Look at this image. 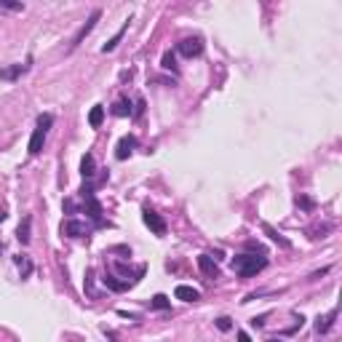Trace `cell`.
<instances>
[{"mask_svg": "<svg viewBox=\"0 0 342 342\" xmlns=\"http://www.w3.org/2000/svg\"><path fill=\"white\" fill-rule=\"evenodd\" d=\"M176 51H179L182 56H187V59H192V56H201L203 54V40L201 38H184L176 43Z\"/></svg>", "mask_w": 342, "mask_h": 342, "instance_id": "3957f363", "label": "cell"}, {"mask_svg": "<svg viewBox=\"0 0 342 342\" xmlns=\"http://www.w3.org/2000/svg\"><path fill=\"white\" fill-rule=\"evenodd\" d=\"M99 19H102V11H91V16H88V21H86V24L81 27V30H78V35H75V38H73V43H70V48H78V46H81V43H83V38H86V35H91V30H94V27H96V21Z\"/></svg>", "mask_w": 342, "mask_h": 342, "instance_id": "277c9868", "label": "cell"}, {"mask_svg": "<svg viewBox=\"0 0 342 342\" xmlns=\"http://www.w3.org/2000/svg\"><path fill=\"white\" fill-rule=\"evenodd\" d=\"M267 342H275V340H267Z\"/></svg>", "mask_w": 342, "mask_h": 342, "instance_id": "4316f807", "label": "cell"}, {"mask_svg": "<svg viewBox=\"0 0 342 342\" xmlns=\"http://www.w3.org/2000/svg\"><path fill=\"white\" fill-rule=\"evenodd\" d=\"M3 219H5V214H3V211H0V222H3Z\"/></svg>", "mask_w": 342, "mask_h": 342, "instance_id": "484cf974", "label": "cell"}, {"mask_svg": "<svg viewBox=\"0 0 342 342\" xmlns=\"http://www.w3.org/2000/svg\"><path fill=\"white\" fill-rule=\"evenodd\" d=\"M337 308H334L332 313H329V316H324V318H318V324H316V332L318 334H326V332H329L332 329V326H334V318H337Z\"/></svg>", "mask_w": 342, "mask_h": 342, "instance_id": "30bf717a", "label": "cell"}, {"mask_svg": "<svg viewBox=\"0 0 342 342\" xmlns=\"http://www.w3.org/2000/svg\"><path fill=\"white\" fill-rule=\"evenodd\" d=\"M297 203L305 206V209H313V201H310V198H297Z\"/></svg>", "mask_w": 342, "mask_h": 342, "instance_id": "cb8c5ba5", "label": "cell"}, {"mask_svg": "<svg viewBox=\"0 0 342 342\" xmlns=\"http://www.w3.org/2000/svg\"><path fill=\"white\" fill-rule=\"evenodd\" d=\"M62 233L70 235V238H81V235H86V225L78 222V219H67V222L62 225Z\"/></svg>", "mask_w": 342, "mask_h": 342, "instance_id": "9c48e42d", "label": "cell"}, {"mask_svg": "<svg viewBox=\"0 0 342 342\" xmlns=\"http://www.w3.org/2000/svg\"><path fill=\"white\" fill-rule=\"evenodd\" d=\"M24 70H27V64H13L8 70H0V78H3V81H16Z\"/></svg>", "mask_w": 342, "mask_h": 342, "instance_id": "4fadbf2b", "label": "cell"}, {"mask_svg": "<svg viewBox=\"0 0 342 342\" xmlns=\"http://www.w3.org/2000/svg\"><path fill=\"white\" fill-rule=\"evenodd\" d=\"M238 342H252V337L246 332H238Z\"/></svg>", "mask_w": 342, "mask_h": 342, "instance_id": "d4e9b609", "label": "cell"}, {"mask_svg": "<svg viewBox=\"0 0 342 342\" xmlns=\"http://www.w3.org/2000/svg\"><path fill=\"white\" fill-rule=\"evenodd\" d=\"M134 147H137V137H131V134H128V137L120 139V142H118V150H115L118 161H126L128 155L134 153Z\"/></svg>", "mask_w": 342, "mask_h": 342, "instance_id": "8992f818", "label": "cell"}, {"mask_svg": "<svg viewBox=\"0 0 342 342\" xmlns=\"http://www.w3.org/2000/svg\"><path fill=\"white\" fill-rule=\"evenodd\" d=\"M198 267H201V273H203V275H209V278H217V275H219L217 262H214L209 254H201V256H198Z\"/></svg>", "mask_w": 342, "mask_h": 342, "instance_id": "52a82bcc", "label": "cell"}, {"mask_svg": "<svg viewBox=\"0 0 342 342\" xmlns=\"http://www.w3.org/2000/svg\"><path fill=\"white\" fill-rule=\"evenodd\" d=\"M94 169H96L94 155L86 153V155H83V161H81V174H83V176H94Z\"/></svg>", "mask_w": 342, "mask_h": 342, "instance_id": "5bb4252c", "label": "cell"}, {"mask_svg": "<svg viewBox=\"0 0 342 342\" xmlns=\"http://www.w3.org/2000/svg\"><path fill=\"white\" fill-rule=\"evenodd\" d=\"M102 123H104V107H102V104L91 107V112H88V126H91V128H99Z\"/></svg>", "mask_w": 342, "mask_h": 342, "instance_id": "8fae6325", "label": "cell"}, {"mask_svg": "<svg viewBox=\"0 0 342 342\" xmlns=\"http://www.w3.org/2000/svg\"><path fill=\"white\" fill-rule=\"evenodd\" d=\"M174 297L182 299V302H195V299L201 297V291L192 289V286H187V283H179V286L174 289Z\"/></svg>", "mask_w": 342, "mask_h": 342, "instance_id": "ba28073f", "label": "cell"}, {"mask_svg": "<svg viewBox=\"0 0 342 342\" xmlns=\"http://www.w3.org/2000/svg\"><path fill=\"white\" fill-rule=\"evenodd\" d=\"M30 225H32L30 217L21 219V225H19V230H16V238L21 241V244H30Z\"/></svg>", "mask_w": 342, "mask_h": 342, "instance_id": "2e32d148", "label": "cell"}, {"mask_svg": "<svg viewBox=\"0 0 342 342\" xmlns=\"http://www.w3.org/2000/svg\"><path fill=\"white\" fill-rule=\"evenodd\" d=\"M265 233L270 235V238H273V241H278V244H281V246H289V241L286 238H281V235H278L275 230H273V227H270V225H265Z\"/></svg>", "mask_w": 342, "mask_h": 342, "instance_id": "d6986e66", "label": "cell"}, {"mask_svg": "<svg viewBox=\"0 0 342 342\" xmlns=\"http://www.w3.org/2000/svg\"><path fill=\"white\" fill-rule=\"evenodd\" d=\"M126 30H128V21H126L123 27H120V30H118L115 35H112L110 43H104V46H102V54H107V51H115V48H118V43H120V38L126 35Z\"/></svg>", "mask_w": 342, "mask_h": 342, "instance_id": "7c38bea8", "label": "cell"}, {"mask_svg": "<svg viewBox=\"0 0 342 342\" xmlns=\"http://www.w3.org/2000/svg\"><path fill=\"white\" fill-rule=\"evenodd\" d=\"M217 326H219V329H222V332H227L233 324H230V318H225V316H222V318H217Z\"/></svg>", "mask_w": 342, "mask_h": 342, "instance_id": "603a6c76", "label": "cell"}, {"mask_svg": "<svg viewBox=\"0 0 342 342\" xmlns=\"http://www.w3.org/2000/svg\"><path fill=\"white\" fill-rule=\"evenodd\" d=\"M102 281H104V286H110L112 291H126L128 286H131V283H128V281H118L115 275H104Z\"/></svg>", "mask_w": 342, "mask_h": 342, "instance_id": "9a60e30c", "label": "cell"}, {"mask_svg": "<svg viewBox=\"0 0 342 342\" xmlns=\"http://www.w3.org/2000/svg\"><path fill=\"white\" fill-rule=\"evenodd\" d=\"M267 262L262 259V256H254V254H238L233 259V270L238 273L241 278H252V275H256L262 267H265Z\"/></svg>", "mask_w": 342, "mask_h": 342, "instance_id": "6da1fadb", "label": "cell"}, {"mask_svg": "<svg viewBox=\"0 0 342 342\" xmlns=\"http://www.w3.org/2000/svg\"><path fill=\"white\" fill-rule=\"evenodd\" d=\"M86 291H88V297H96V291H94V275H91V270L86 273Z\"/></svg>", "mask_w": 342, "mask_h": 342, "instance_id": "ffe728a7", "label": "cell"}, {"mask_svg": "<svg viewBox=\"0 0 342 342\" xmlns=\"http://www.w3.org/2000/svg\"><path fill=\"white\" fill-rule=\"evenodd\" d=\"M142 219H145V225H147V227H150V230H153L155 235H166V219H163L161 214H155V211L145 209Z\"/></svg>", "mask_w": 342, "mask_h": 342, "instance_id": "5b68a950", "label": "cell"}, {"mask_svg": "<svg viewBox=\"0 0 342 342\" xmlns=\"http://www.w3.org/2000/svg\"><path fill=\"white\" fill-rule=\"evenodd\" d=\"M163 70H176V56H174V51H166V54H163Z\"/></svg>", "mask_w": 342, "mask_h": 342, "instance_id": "ac0fdd59", "label": "cell"}, {"mask_svg": "<svg viewBox=\"0 0 342 342\" xmlns=\"http://www.w3.org/2000/svg\"><path fill=\"white\" fill-rule=\"evenodd\" d=\"M0 8L3 11H24V5L21 3H3V0H0Z\"/></svg>", "mask_w": 342, "mask_h": 342, "instance_id": "44dd1931", "label": "cell"}, {"mask_svg": "<svg viewBox=\"0 0 342 342\" xmlns=\"http://www.w3.org/2000/svg\"><path fill=\"white\" fill-rule=\"evenodd\" d=\"M54 123V115L51 112H46V115H40L38 118V128L32 131V137H30V155H40V150H43V142H46V134H48V128H51Z\"/></svg>", "mask_w": 342, "mask_h": 342, "instance_id": "7a4b0ae2", "label": "cell"}, {"mask_svg": "<svg viewBox=\"0 0 342 342\" xmlns=\"http://www.w3.org/2000/svg\"><path fill=\"white\" fill-rule=\"evenodd\" d=\"M112 112H115V115H128V112H131V107H128L126 102H118V104H115V110H112Z\"/></svg>", "mask_w": 342, "mask_h": 342, "instance_id": "7402d4cb", "label": "cell"}, {"mask_svg": "<svg viewBox=\"0 0 342 342\" xmlns=\"http://www.w3.org/2000/svg\"><path fill=\"white\" fill-rule=\"evenodd\" d=\"M150 305H153L155 310H166L171 302H169V297H166V294H155V297H153V302H150Z\"/></svg>", "mask_w": 342, "mask_h": 342, "instance_id": "e0dca14e", "label": "cell"}]
</instances>
